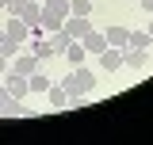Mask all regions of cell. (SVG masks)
Returning <instances> with one entry per match:
<instances>
[{
	"instance_id": "obj_17",
	"label": "cell",
	"mask_w": 153,
	"mask_h": 145,
	"mask_svg": "<svg viewBox=\"0 0 153 145\" xmlns=\"http://www.w3.org/2000/svg\"><path fill=\"white\" fill-rule=\"evenodd\" d=\"M0 54H4V57H8V61H12V57L19 54V42H12V38L4 35V46H0Z\"/></svg>"
},
{
	"instance_id": "obj_6",
	"label": "cell",
	"mask_w": 153,
	"mask_h": 145,
	"mask_svg": "<svg viewBox=\"0 0 153 145\" xmlns=\"http://www.w3.org/2000/svg\"><path fill=\"white\" fill-rule=\"evenodd\" d=\"M4 35L12 38V42H19V46H23V42L31 38V27H27V23H23V19H19V16H12V19H8V23H4Z\"/></svg>"
},
{
	"instance_id": "obj_22",
	"label": "cell",
	"mask_w": 153,
	"mask_h": 145,
	"mask_svg": "<svg viewBox=\"0 0 153 145\" xmlns=\"http://www.w3.org/2000/svg\"><path fill=\"white\" fill-rule=\"evenodd\" d=\"M0 8H8V0H0Z\"/></svg>"
},
{
	"instance_id": "obj_2",
	"label": "cell",
	"mask_w": 153,
	"mask_h": 145,
	"mask_svg": "<svg viewBox=\"0 0 153 145\" xmlns=\"http://www.w3.org/2000/svg\"><path fill=\"white\" fill-rule=\"evenodd\" d=\"M65 16H69V0H46V4H42V35L61 31Z\"/></svg>"
},
{
	"instance_id": "obj_8",
	"label": "cell",
	"mask_w": 153,
	"mask_h": 145,
	"mask_svg": "<svg viewBox=\"0 0 153 145\" xmlns=\"http://www.w3.org/2000/svg\"><path fill=\"white\" fill-rule=\"evenodd\" d=\"M76 42H80L88 54H100V50H107V38H103V31H96V27H92L84 38H76Z\"/></svg>"
},
{
	"instance_id": "obj_4",
	"label": "cell",
	"mask_w": 153,
	"mask_h": 145,
	"mask_svg": "<svg viewBox=\"0 0 153 145\" xmlns=\"http://www.w3.org/2000/svg\"><path fill=\"white\" fill-rule=\"evenodd\" d=\"M35 69H42V61H38L35 54H16L8 61V72H19V76H31Z\"/></svg>"
},
{
	"instance_id": "obj_1",
	"label": "cell",
	"mask_w": 153,
	"mask_h": 145,
	"mask_svg": "<svg viewBox=\"0 0 153 145\" xmlns=\"http://www.w3.org/2000/svg\"><path fill=\"white\" fill-rule=\"evenodd\" d=\"M61 88L69 92V99H73V95H88V92L96 88V72H88L84 65H73V72H65Z\"/></svg>"
},
{
	"instance_id": "obj_21",
	"label": "cell",
	"mask_w": 153,
	"mask_h": 145,
	"mask_svg": "<svg viewBox=\"0 0 153 145\" xmlns=\"http://www.w3.org/2000/svg\"><path fill=\"white\" fill-rule=\"evenodd\" d=\"M0 46H4V27H0Z\"/></svg>"
},
{
	"instance_id": "obj_3",
	"label": "cell",
	"mask_w": 153,
	"mask_h": 145,
	"mask_svg": "<svg viewBox=\"0 0 153 145\" xmlns=\"http://www.w3.org/2000/svg\"><path fill=\"white\" fill-rule=\"evenodd\" d=\"M61 31H65V35H69V38L76 42V38H84L88 31H92V19H88V16H65Z\"/></svg>"
},
{
	"instance_id": "obj_5",
	"label": "cell",
	"mask_w": 153,
	"mask_h": 145,
	"mask_svg": "<svg viewBox=\"0 0 153 145\" xmlns=\"http://www.w3.org/2000/svg\"><path fill=\"white\" fill-rule=\"evenodd\" d=\"M4 88H8V95H16V99H27L31 95L27 76H19V72H4Z\"/></svg>"
},
{
	"instance_id": "obj_13",
	"label": "cell",
	"mask_w": 153,
	"mask_h": 145,
	"mask_svg": "<svg viewBox=\"0 0 153 145\" xmlns=\"http://www.w3.org/2000/svg\"><path fill=\"white\" fill-rule=\"evenodd\" d=\"M149 42H153L149 31H130L126 35V46H134V50H149Z\"/></svg>"
},
{
	"instance_id": "obj_10",
	"label": "cell",
	"mask_w": 153,
	"mask_h": 145,
	"mask_svg": "<svg viewBox=\"0 0 153 145\" xmlns=\"http://www.w3.org/2000/svg\"><path fill=\"white\" fill-rule=\"evenodd\" d=\"M42 95H46V103H50V107H69V92L61 88V84H50Z\"/></svg>"
},
{
	"instance_id": "obj_16",
	"label": "cell",
	"mask_w": 153,
	"mask_h": 145,
	"mask_svg": "<svg viewBox=\"0 0 153 145\" xmlns=\"http://www.w3.org/2000/svg\"><path fill=\"white\" fill-rule=\"evenodd\" d=\"M69 16H92V0H69Z\"/></svg>"
},
{
	"instance_id": "obj_20",
	"label": "cell",
	"mask_w": 153,
	"mask_h": 145,
	"mask_svg": "<svg viewBox=\"0 0 153 145\" xmlns=\"http://www.w3.org/2000/svg\"><path fill=\"white\" fill-rule=\"evenodd\" d=\"M4 95H8V88H4V84H0V103H4Z\"/></svg>"
},
{
	"instance_id": "obj_14",
	"label": "cell",
	"mask_w": 153,
	"mask_h": 145,
	"mask_svg": "<svg viewBox=\"0 0 153 145\" xmlns=\"http://www.w3.org/2000/svg\"><path fill=\"white\" fill-rule=\"evenodd\" d=\"M0 115H8V118L23 115V99H16V95H4V103H0Z\"/></svg>"
},
{
	"instance_id": "obj_15",
	"label": "cell",
	"mask_w": 153,
	"mask_h": 145,
	"mask_svg": "<svg viewBox=\"0 0 153 145\" xmlns=\"http://www.w3.org/2000/svg\"><path fill=\"white\" fill-rule=\"evenodd\" d=\"M27 84H31V92H38V95H42V92L50 88V76H46V72H42V69H35V72H31V76H27Z\"/></svg>"
},
{
	"instance_id": "obj_7",
	"label": "cell",
	"mask_w": 153,
	"mask_h": 145,
	"mask_svg": "<svg viewBox=\"0 0 153 145\" xmlns=\"http://www.w3.org/2000/svg\"><path fill=\"white\" fill-rule=\"evenodd\" d=\"M100 69H103V72H119V69H123V50H119V46L100 50Z\"/></svg>"
},
{
	"instance_id": "obj_18",
	"label": "cell",
	"mask_w": 153,
	"mask_h": 145,
	"mask_svg": "<svg viewBox=\"0 0 153 145\" xmlns=\"http://www.w3.org/2000/svg\"><path fill=\"white\" fill-rule=\"evenodd\" d=\"M138 8L142 12H153V0H138Z\"/></svg>"
},
{
	"instance_id": "obj_23",
	"label": "cell",
	"mask_w": 153,
	"mask_h": 145,
	"mask_svg": "<svg viewBox=\"0 0 153 145\" xmlns=\"http://www.w3.org/2000/svg\"><path fill=\"white\" fill-rule=\"evenodd\" d=\"M149 35H153V23H149Z\"/></svg>"
},
{
	"instance_id": "obj_11",
	"label": "cell",
	"mask_w": 153,
	"mask_h": 145,
	"mask_svg": "<svg viewBox=\"0 0 153 145\" xmlns=\"http://www.w3.org/2000/svg\"><path fill=\"white\" fill-rule=\"evenodd\" d=\"M65 61H69V65H84V57H88V50H84V46H80V42H69V46H65Z\"/></svg>"
},
{
	"instance_id": "obj_9",
	"label": "cell",
	"mask_w": 153,
	"mask_h": 145,
	"mask_svg": "<svg viewBox=\"0 0 153 145\" xmlns=\"http://www.w3.org/2000/svg\"><path fill=\"white\" fill-rule=\"evenodd\" d=\"M123 69H146V50H134V46H123Z\"/></svg>"
},
{
	"instance_id": "obj_12",
	"label": "cell",
	"mask_w": 153,
	"mask_h": 145,
	"mask_svg": "<svg viewBox=\"0 0 153 145\" xmlns=\"http://www.w3.org/2000/svg\"><path fill=\"white\" fill-rule=\"evenodd\" d=\"M126 35H130L126 27H107V31H103V38H107V46H119V50L126 46Z\"/></svg>"
},
{
	"instance_id": "obj_19",
	"label": "cell",
	"mask_w": 153,
	"mask_h": 145,
	"mask_svg": "<svg viewBox=\"0 0 153 145\" xmlns=\"http://www.w3.org/2000/svg\"><path fill=\"white\" fill-rule=\"evenodd\" d=\"M4 72H8V57L0 54V76H4Z\"/></svg>"
}]
</instances>
